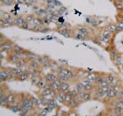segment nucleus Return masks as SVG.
<instances>
[{
  "instance_id": "obj_1",
  "label": "nucleus",
  "mask_w": 123,
  "mask_h": 116,
  "mask_svg": "<svg viewBox=\"0 0 123 116\" xmlns=\"http://www.w3.org/2000/svg\"><path fill=\"white\" fill-rule=\"evenodd\" d=\"M62 72L68 77L69 82H76L77 77H78V76H77L78 71H76L75 70L70 69V68L66 67L65 69H64V70H62Z\"/></svg>"
},
{
  "instance_id": "obj_2",
  "label": "nucleus",
  "mask_w": 123,
  "mask_h": 116,
  "mask_svg": "<svg viewBox=\"0 0 123 116\" xmlns=\"http://www.w3.org/2000/svg\"><path fill=\"white\" fill-rule=\"evenodd\" d=\"M75 29H76V31L79 32V33H81V34H85V36L88 38V40H89V39H92L91 38V36H92V31H91V29L89 28V27H87V26H82V25H78V26H77L75 27Z\"/></svg>"
},
{
  "instance_id": "obj_3",
  "label": "nucleus",
  "mask_w": 123,
  "mask_h": 116,
  "mask_svg": "<svg viewBox=\"0 0 123 116\" xmlns=\"http://www.w3.org/2000/svg\"><path fill=\"white\" fill-rule=\"evenodd\" d=\"M57 32L60 34H62V36L66 37V38H70L73 35V30L71 28H69V27H64V28L58 29Z\"/></svg>"
},
{
  "instance_id": "obj_4",
  "label": "nucleus",
  "mask_w": 123,
  "mask_h": 116,
  "mask_svg": "<svg viewBox=\"0 0 123 116\" xmlns=\"http://www.w3.org/2000/svg\"><path fill=\"white\" fill-rule=\"evenodd\" d=\"M97 37H98V41H99L100 44H101V46L105 47V49L107 46H110L111 45V39L106 38V37H105V36H102V35H100V34H98Z\"/></svg>"
},
{
  "instance_id": "obj_5",
  "label": "nucleus",
  "mask_w": 123,
  "mask_h": 116,
  "mask_svg": "<svg viewBox=\"0 0 123 116\" xmlns=\"http://www.w3.org/2000/svg\"><path fill=\"white\" fill-rule=\"evenodd\" d=\"M13 43L12 41H10V42H7V43H5L1 45V51H5L7 52V53H12L13 50Z\"/></svg>"
},
{
  "instance_id": "obj_6",
  "label": "nucleus",
  "mask_w": 123,
  "mask_h": 116,
  "mask_svg": "<svg viewBox=\"0 0 123 116\" xmlns=\"http://www.w3.org/2000/svg\"><path fill=\"white\" fill-rule=\"evenodd\" d=\"M44 78L46 79V81L48 83H51V82H55L56 79H58L57 77V74L55 72H49L45 74L44 76Z\"/></svg>"
},
{
  "instance_id": "obj_7",
  "label": "nucleus",
  "mask_w": 123,
  "mask_h": 116,
  "mask_svg": "<svg viewBox=\"0 0 123 116\" xmlns=\"http://www.w3.org/2000/svg\"><path fill=\"white\" fill-rule=\"evenodd\" d=\"M9 71L7 70V67H1V71H0V80L1 82L7 81L8 76H9Z\"/></svg>"
},
{
  "instance_id": "obj_8",
  "label": "nucleus",
  "mask_w": 123,
  "mask_h": 116,
  "mask_svg": "<svg viewBox=\"0 0 123 116\" xmlns=\"http://www.w3.org/2000/svg\"><path fill=\"white\" fill-rule=\"evenodd\" d=\"M48 14H49V10L46 9L45 7H41L40 10L34 12V15H35L37 18H43L44 17H46Z\"/></svg>"
},
{
  "instance_id": "obj_9",
  "label": "nucleus",
  "mask_w": 123,
  "mask_h": 116,
  "mask_svg": "<svg viewBox=\"0 0 123 116\" xmlns=\"http://www.w3.org/2000/svg\"><path fill=\"white\" fill-rule=\"evenodd\" d=\"M19 59H20V56H19V55H16L15 53H13V52H12V53L9 54V56H8L7 61L10 62V63H13V64H15L16 62H18Z\"/></svg>"
},
{
  "instance_id": "obj_10",
  "label": "nucleus",
  "mask_w": 123,
  "mask_h": 116,
  "mask_svg": "<svg viewBox=\"0 0 123 116\" xmlns=\"http://www.w3.org/2000/svg\"><path fill=\"white\" fill-rule=\"evenodd\" d=\"M24 21H25V18H24L22 16H17V17H15V18H13L12 24H13V26L20 27L21 25L23 24Z\"/></svg>"
},
{
  "instance_id": "obj_11",
  "label": "nucleus",
  "mask_w": 123,
  "mask_h": 116,
  "mask_svg": "<svg viewBox=\"0 0 123 116\" xmlns=\"http://www.w3.org/2000/svg\"><path fill=\"white\" fill-rule=\"evenodd\" d=\"M6 108H8L10 111L13 112V113H18L19 110H20V106L19 104H8L6 106Z\"/></svg>"
},
{
  "instance_id": "obj_12",
  "label": "nucleus",
  "mask_w": 123,
  "mask_h": 116,
  "mask_svg": "<svg viewBox=\"0 0 123 116\" xmlns=\"http://www.w3.org/2000/svg\"><path fill=\"white\" fill-rule=\"evenodd\" d=\"M66 93L67 92H59L57 93L56 97H55V99L57 100V102L60 104H62L64 105V98H65V96H66Z\"/></svg>"
},
{
  "instance_id": "obj_13",
  "label": "nucleus",
  "mask_w": 123,
  "mask_h": 116,
  "mask_svg": "<svg viewBox=\"0 0 123 116\" xmlns=\"http://www.w3.org/2000/svg\"><path fill=\"white\" fill-rule=\"evenodd\" d=\"M72 36L77 41H85V40H88V38L85 36V34H81V33L77 31H76V33H74V31H73V35Z\"/></svg>"
},
{
  "instance_id": "obj_14",
  "label": "nucleus",
  "mask_w": 123,
  "mask_h": 116,
  "mask_svg": "<svg viewBox=\"0 0 123 116\" xmlns=\"http://www.w3.org/2000/svg\"><path fill=\"white\" fill-rule=\"evenodd\" d=\"M0 14H1V18H4V19H5V20H9V21H12V22L13 18H14L11 13L7 12H4L3 10H1Z\"/></svg>"
},
{
  "instance_id": "obj_15",
  "label": "nucleus",
  "mask_w": 123,
  "mask_h": 116,
  "mask_svg": "<svg viewBox=\"0 0 123 116\" xmlns=\"http://www.w3.org/2000/svg\"><path fill=\"white\" fill-rule=\"evenodd\" d=\"M13 24L12 21H9V20H5L4 18H1L0 19V27L1 28H8V27H11V26H12Z\"/></svg>"
},
{
  "instance_id": "obj_16",
  "label": "nucleus",
  "mask_w": 123,
  "mask_h": 116,
  "mask_svg": "<svg viewBox=\"0 0 123 116\" xmlns=\"http://www.w3.org/2000/svg\"><path fill=\"white\" fill-rule=\"evenodd\" d=\"M61 91L62 92H68L70 89H71V85L69 82H62L61 85Z\"/></svg>"
},
{
  "instance_id": "obj_17",
  "label": "nucleus",
  "mask_w": 123,
  "mask_h": 116,
  "mask_svg": "<svg viewBox=\"0 0 123 116\" xmlns=\"http://www.w3.org/2000/svg\"><path fill=\"white\" fill-rule=\"evenodd\" d=\"M100 35H102V36H105L106 37V38H109L112 40V38L113 37V33H112V32L108 31V30H106L105 28H103L100 30V33H99Z\"/></svg>"
},
{
  "instance_id": "obj_18",
  "label": "nucleus",
  "mask_w": 123,
  "mask_h": 116,
  "mask_svg": "<svg viewBox=\"0 0 123 116\" xmlns=\"http://www.w3.org/2000/svg\"><path fill=\"white\" fill-rule=\"evenodd\" d=\"M28 62V61L26 59V58H23V57H20V59L18 60V62L15 63V67L18 68V69H22V68L25 66V64H26Z\"/></svg>"
},
{
  "instance_id": "obj_19",
  "label": "nucleus",
  "mask_w": 123,
  "mask_h": 116,
  "mask_svg": "<svg viewBox=\"0 0 123 116\" xmlns=\"http://www.w3.org/2000/svg\"><path fill=\"white\" fill-rule=\"evenodd\" d=\"M16 94L14 92H9L8 93H6V98H7V103L8 104H13L14 100H15Z\"/></svg>"
},
{
  "instance_id": "obj_20",
  "label": "nucleus",
  "mask_w": 123,
  "mask_h": 116,
  "mask_svg": "<svg viewBox=\"0 0 123 116\" xmlns=\"http://www.w3.org/2000/svg\"><path fill=\"white\" fill-rule=\"evenodd\" d=\"M113 5L118 10V12H123V0H113Z\"/></svg>"
},
{
  "instance_id": "obj_21",
  "label": "nucleus",
  "mask_w": 123,
  "mask_h": 116,
  "mask_svg": "<svg viewBox=\"0 0 123 116\" xmlns=\"http://www.w3.org/2000/svg\"><path fill=\"white\" fill-rule=\"evenodd\" d=\"M113 64L115 65L116 67L121 68V65L123 64V58H122V54L120 53V55H118V57L113 61Z\"/></svg>"
},
{
  "instance_id": "obj_22",
  "label": "nucleus",
  "mask_w": 123,
  "mask_h": 116,
  "mask_svg": "<svg viewBox=\"0 0 123 116\" xmlns=\"http://www.w3.org/2000/svg\"><path fill=\"white\" fill-rule=\"evenodd\" d=\"M28 63H29V65H30V67L32 68L33 70H39L41 67H42L41 64L38 62V61H37V60L30 61V62H28Z\"/></svg>"
},
{
  "instance_id": "obj_23",
  "label": "nucleus",
  "mask_w": 123,
  "mask_h": 116,
  "mask_svg": "<svg viewBox=\"0 0 123 116\" xmlns=\"http://www.w3.org/2000/svg\"><path fill=\"white\" fill-rule=\"evenodd\" d=\"M97 76H98V73H96V72H88L87 76H86V77H85V78L89 80L90 82L94 83V84H95V81H96Z\"/></svg>"
},
{
  "instance_id": "obj_24",
  "label": "nucleus",
  "mask_w": 123,
  "mask_h": 116,
  "mask_svg": "<svg viewBox=\"0 0 123 116\" xmlns=\"http://www.w3.org/2000/svg\"><path fill=\"white\" fill-rule=\"evenodd\" d=\"M58 65H59V63H58L56 61L51 60V61H50V64H49V70H51L52 72L56 73V70H57Z\"/></svg>"
},
{
  "instance_id": "obj_25",
  "label": "nucleus",
  "mask_w": 123,
  "mask_h": 116,
  "mask_svg": "<svg viewBox=\"0 0 123 116\" xmlns=\"http://www.w3.org/2000/svg\"><path fill=\"white\" fill-rule=\"evenodd\" d=\"M111 113H112V114L113 116H121L123 114V110L116 107V106H113V108L111 109Z\"/></svg>"
},
{
  "instance_id": "obj_26",
  "label": "nucleus",
  "mask_w": 123,
  "mask_h": 116,
  "mask_svg": "<svg viewBox=\"0 0 123 116\" xmlns=\"http://www.w3.org/2000/svg\"><path fill=\"white\" fill-rule=\"evenodd\" d=\"M23 50H24V49H22L20 46H18V45H17V44H14V45H13L12 52H13V53H15L16 55H19L20 57H21V55H22V52H23Z\"/></svg>"
},
{
  "instance_id": "obj_27",
  "label": "nucleus",
  "mask_w": 123,
  "mask_h": 116,
  "mask_svg": "<svg viewBox=\"0 0 123 116\" xmlns=\"http://www.w3.org/2000/svg\"><path fill=\"white\" fill-rule=\"evenodd\" d=\"M120 55V53L118 52V50L116 49H113L112 50H110V59L112 62H113L114 60L118 57V55Z\"/></svg>"
},
{
  "instance_id": "obj_28",
  "label": "nucleus",
  "mask_w": 123,
  "mask_h": 116,
  "mask_svg": "<svg viewBox=\"0 0 123 116\" xmlns=\"http://www.w3.org/2000/svg\"><path fill=\"white\" fill-rule=\"evenodd\" d=\"M56 74H57V77H58V79L61 80L62 82H69L68 77H67V76L65 75L62 71H61V72H57Z\"/></svg>"
},
{
  "instance_id": "obj_29",
  "label": "nucleus",
  "mask_w": 123,
  "mask_h": 116,
  "mask_svg": "<svg viewBox=\"0 0 123 116\" xmlns=\"http://www.w3.org/2000/svg\"><path fill=\"white\" fill-rule=\"evenodd\" d=\"M105 28L106 29V30H108V31H110V32H112V33H113V34H115V33H116V25L114 23L107 24V25L105 26Z\"/></svg>"
},
{
  "instance_id": "obj_30",
  "label": "nucleus",
  "mask_w": 123,
  "mask_h": 116,
  "mask_svg": "<svg viewBox=\"0 0 123 116\" xmlns=\"http://www.w3.org/2000/svg\"><path fill=\"white\" fill-rule=\"evenodd\" d=\"M74 88L77 91V92H82V91H85L84 90V85H83V84L81 83V81H76L74 85Z\"/></svg>"
},
{
  "instance_id": "obj_31",
  "label": "nucleus",
  "mask_w": 123,
  "mask_h": 116,
  "mask_svg": "<svg viewBox=\"0 0 123 116\" xmlns=\"http://www.w3.org/2000/svg\"><path fill=\"white\" fill-rule=\"evenodd\" d=\"M1 6H12L15 4V0H1Z\"/></svg>"
},
{
  "instance_id": "obj_32",
  "label": "nucleus",
  "mask_w": 123,
  "mask_h": 116,
  "mask_svg": "<svg viewBox=\"0 0 123 116\" xmlns=\"http://www.w3.org/2000/svg\"><path fill=\"white\" fill-rule=\"evenodd\" d=\"M92 99H93V94H92V92H85V95L83 97V101L86 102V101L92 100Z\"/></svg>"
},
{
  "instance_id": "obj_33",
  "label": "nucleus",
  "mask_w": 123,
  "mask_h": 116,
  "mask_svg": "<svg viewBox=\"0 0 123 116\" xmlns=\"http://www.w3.org/2000/svg\"><path fill=\"white\" fill-rule=\"evenodd\" d=\"M47 81L46 79L44 78V77H40V79H39L38 83H37V85H36V86L38 88H40V89H42V88L44 87V85L47 84Z\"/></svg>"
},
{
  "instance_id": "obj_34",
  "label": "nucleus",
  "mask_w": 123,
  "mask_h": 116,
  "mask_svg": "<svg viewBox=\"0 0 123 116\" xmlns=\"http://www.w3.org/2000/svg\"><path fill=\"white\" fill-rule=\"evenodd\" d=\"M35 18H36V16L34 15V14H28V15H26L25 19H26L27 22H29L31 25H33V22L35 20Z\"/></svg>"
},
{
  "instance_id": "obj_35",
  "label": "nucleus",
  "mask_w": 123,
  "mask_h": 116,
  "mask_svg": "<svg viewBox=\"0 0 123 116\" xmlns=\"http://www.w3.org/2000/svg\"><path fill=\"white\" fill-rule=\"evenodd\" d=\"M37 57H38V55L34 54L33 52H28V55H27V56H26V60L30 62V61H33V60H36L37 59Z\"/></svg>"
},
{
  "instance_id": "obj_36",
  "label": "nucleus",
  "mask_w": 123,
  "mask_h": 116,
  "mask_svg": "<svg viewBox=\"0 0 123 116\" xmlns=\"http://www.w3.org/2000/svg\"><path fill=\"white\" fill-rule=\"evenodd\" d=\"M49 85H50V88H51V90L56 92L57 93L59 92H61V87H60L59 85H57L55 82L49 83Z\"/></svg>"
},
{
  "instance_id": "obj_37",
  "label": "nucleus",
  "mask_w": 123,
  "mask_h": 116,
  "mask_svg": "<svg viewBox=\"0 0 123 116\" xmlns=\"http://www.w3.org/2000/svg\"><path fill=\"white\" fill-rule=\"evenodd\" d=\"M57 103H58V102H57V100L55 98H51V99L49 101V103H48L47 106H50V107H52L53 109H55L57 107Z\"/></svg>"
},
{
  "instance_id": "obj_38",
  "label": "nucleus",
  "mask_w": 123,
  "mask_h": 116,
  "mask_svg": "<svg viewBox=\"0 0 123 116\" xmlns=\"http://www.w3.org/2000/svg\"><path fill=\"white\" fill-rule=\"evenodd\" d=\"M105 77V76L102 75V74H98V73L97 78H96V81H95V85H97V86H98V85H100V83L104 80Z\"/></svg>"
},
{
  "instance_id": "obj_39",
  "label": "nucleus",
  "mask_w": 123,
  "mask_h": 116,
  "mask_svg": "<svg viewBox=\"0 0 123 116\" xmlns=\"http://www.w3.org/2000/svg\"><path fill=\"white\" fill-rule=\"evenodd\" d=\"M79 106H80V104L78 103V102H77L76 100H74L73 98H72V100L70 101L69 104V108H71V109H76V108H77Z\"/></svg>"
},
{
  "instance_id": "obj_40",
  "label": "nucleus",
  "mask_w": 123,
  "mask_h": 116,
  "mask_svg": "<svg viewBox=\"0 0 123 116\" xmlns=\"http://www.w3.org/2000/svg\"><path fill=\"white\" fill-rule=\"evenodd\" d=\"M30 113H31V111H29V110H27V109L20 108V110H19V112H18V114L19 116H29Z\"/></svg>"
},
{
  "instance_id": "obj_41",
  "label": "nucleus",
  "mask_w": 123,
  "mask_h": 116,
  "mask_svg": "<svg viewBox=\"0 0 123 116\" xmlns=\"http://www.w3.org/2000/svg\"><path fill=\"white\" fill-rule=\"evenodd\" d=\"M33 25H36V26H45V24H44L43 18H37V17H36L35 20H34V22H33Z\"/></svg>"
},
{
  "instance_id": "obj_42",
  "label": "nucleus",
  "mask_w": 123,
  "mask_h": 116,
  "mask_svg": "<svg viewBox=\"0 0 123 116\" xmlns=\"http://www.w3.org/2000/svg\"><path fill=\"white\" fill-rule=\"evenodd\" d=\"M43 26H36V25H32V26H31L30 30H31V31H33V32H41V33L42 29H43Z\"/></svg>"
},
{
  "instance_id": "obj_43",
  "label": "nucleus",
  "mask_w": 123,
  "mask_h": 116,
  "mask_svg": "<svg viewBox=\"0 0 123 116\" xmlns=\"http://www.w3.org/2000/svg\"><path fill=\"white\" fill-rule=\"evenodd\" d=\"M113 106H116V107L121 108V110H123V101L119 100V99H115L114 102H113Z\"/></svg>"
},
{
  "instance_id": "obj_44",
  "label": "nucleus",
  "mask_w": 123,
  "mask_h": 116,
  "mask_svg": "<svg viewBox=\"0 0 123 116\" xmlns=\"http://www.w3.org/2000/svg\"><path fill=\"white\" fill-rule=\"evenodd\" d=\"M72 98H73V97H72L69 93L67 92L66 93V96H65V98H64V105H66V106H69V102L72 100Z\"/></svg>"
},
{
  "instance_id": "obj_45",
  "label": "nucleus",
  "mask_w": 123,
  "mask_h": 116,
  "mask_svg": "<svg viewBox=\"0 0 123 116\" xmlns=\"http://www.w3.org/2000/svg\"><path fill=\"white\" fill-rule=\"evenodd\" d=\"M31 25L29 22H27V21L25 19V21L23 22V24L21 25V26H20V28H22V29H24V30H30V28H31Z\"/></svg>"
},
{
  "instance_id": "obj_46",
  "label": "nucleus",
  "mask_w": 123,
  "mask_h": 116,
  "mask_svg": "<svg viewBox=\"0 0 123 116\" xmlns=\"http://www.w3.org/2000/svg\"><path fill=\"white\" fill-rule=\"evenodd\" d=\"M28 78H30V77H29V74L27 72H25L23 75H21L20 77H18L17 79H18V81H26V80H27Z\"/></svg>"
},
{
  "instance_id": "obj_47",
  "label": "nucleus",
  "mask_w": 123,
  "mask_h": 116,
  "mask_svg": "<svg viewBox=\"0 0 123 116\" xmlns=\"http://www.w3.org/2000/svg\"><path fill=\"white\" fill-rule=\"evenodd\" d=\"M7 70L10 74L13 75L14 77H17V71H18V68H12V67H7Z\"/></svg>"
},
{
  "instance_id": "obj_48",
  "label": "nucleus",
  "mask_w": 123,
  "mask_h": 116,
  "mask_svg": "<svg viewBox=\"0 0 123 116\" xmlns=\"http://www.w3.org/2000/svg\"><path fill=\"white\" fill-rule=\"evenodd\" d=\"M66 12H67V8L64 7L63 5H62V7H60V8H58V9H57V13H58V15H59L60 17H61L62 15H63Z\"/></svg>"
},
{
  "instance_id": "obj_49",
  "label": "nucleus",
  "mask_w": 123,
  "mask_h": 116,
  "mask_svg": "<svg viewBox=\"0 0 123 116\" xmlns=\"http://www.w3.org/2000/svg\"><path fill=\"white\" fill-rule=\"evenodd\" d=\"M105 78L107 79V81L109 83L113 82V81H114V80L116 79V77H114L113 74H111V73H109V74H106V75H105Z\"/></svg>"
},
{
  "instance_id": "obj_50",
  "label": "nucleus",
  "mask_w": 123,
  "mask_h": 116,
  "mask_svg": "<svg viewBox=\"0 0 123 116\" xmlns=\"http://www.w3.org/2000/svg\"><path fill=\"white\" fill-rule=\"evenodd\" d=\"M68 93H69V94H70V95H71L72 97H73V98H74V97H76V96L78 95V92H77V91L76 90V89H75L74 87L71 88V89H70V90H69V92H68Z\"/></svg>"
},
{
  "instance_id": "obj_51",
  "label": "nucleus",
  "mask_w": 123,
  "mask_h": 116,
  "mask_svg": "<svg viewBox=\"0 0 123 116\" xmlns=\"http://www.w3.org/2000/svg\"><path fill=\"white\" fill-rule=\"evenodd\" d=\"M45 8H46V9H48L49 11L56 10V7H55V6L52 3H50V4H46V6H45Z\"/></svg>"
},
{
  "instance_id": "obj_52",
  "label": "nucleus",
  "mask_w": 123,
  "mask_h": 116,
  "mask_svg": "<svg viewBox=\"0 0 123 116\" xmlns=\"http://www.w3.org/2000/svg\"><path fill=\"white\" fill-rule=\"evenodd\" d=\"M52 4H53L55 7H56V9H58V8H60V7H62V4L60 2L59 0H53Z\"/></svg>"
},
{
  "instance_id": "obj_53",
  "label": "nucleus",
  "mask_w": 123,
  "mask_h": 116,
  "mask_svg": "<svg viewBox=\"0 0 123 116\" xmlns=\"http://www.w3.org/2000/svg\"><path fill=\"white\" fill-rule=\"evenodd\" d=\"M108 84H109V82H108L107 79L105 77V78H104V80L100 83V85H98V86H100V87H105V86H108Z\"/></svg>"
},
{
  "instance_id": "obj_54",
  "label": "nucleus",
  "mask_w": 123,
  "mask_h": 116,
  "mask_svg": "<svg viewBox=\"0 0 123 116\" xmlns=\"http://www.w3.org/2000/svg\"><path fill=\"white\" fill-rule=\"evenodd\" d=\"M41 6H40V5L39 4H34V5H32V10L35 12H37V11H39L40 9H41Z\"/></svg>"
},
{
  "instance_id": "obj_55",
  "label": "nucleus",
  "mask_w": 123,
  "mask_h": 116,
  "mask_svg": "<svg viewBox=\"0 0 123 116\" xmlns=\"http://www.w3.org/2000/svg\"><path fill=\"white\" fill-rule=\"evenodd\" d=\"M29 116H41V112L37 111V110H34V111L31 112Z\"/></svg>"
},
{
  "instance_id": "obj_56",
  "label": "nucleus",
  "mask_w": 123,
  "mask_h": 116,
  "mask_svg": "<svg viewBox=\"0 0 123 116\" xmlns=\"http://www.w3.org/2000/svg\"><path fill=\"white\" fill-rule=\"evenodd\" d=\"M66 68V66L63 64H59L58 65V67H57V70H56V73L57 72H61L62 70H64V69Z\"/></svg>"
},
{
  "instance_id": "obj_57",
  "label": "nucleus",
  "mask_w": 123,
  "mask_h": 116,
  "mask_svg": "<svg viewBox=\"0 0 123 116\" xmlns=\"http://www.w3.org/2000/svg\"><path fill=\"white\" fill-rule=\"evenodd\" d=\"M25 72H26V71H25L23 69H18V71H17V77H16V78H18V77H20L21 75H23Z\"/></svg>"
},
{
  "instance_id": "obj_58",
  "label": "nucleus",
  "mask_w": 123,
  "mask_h": 116,
  "mask_svg": "<svg viewBox=\"0 0 123 116\" xmlns=\"http://www.w3.org/2000/svg\"><path fill=\"white\" fill-rule=\"evenodd\" d=\"M85 91H82V92H78V97H79L82 100H83V97H84V95H85Z\"/></svg>"
},
{
  "instance_id": "obj_59",
  "label": "nucleus",
  "mask_w": 123,
  "mask_h": 116,
  "mask_svg": "<svg viewBox=\"0 0 123 116\" xmlns=\"http://www.w3.org/2000/svg\"><path fill=\"white\" fill-rule=\"evenodd\" d=\"M49 31V28L47 26H43V29H42V31H41V33H47V32Z\"/></svg>"
},
{
  "instance_id": "obj_60",
  "label": "nucleus",
  "mask_w": 123,
  "mask_h": 116,
  "mask_svg": "<svg viewBox=\"0 0 123 116\" xmlns=\"http://www.w3.org/2000/svg\"><path fill=\"white\" fill-rule=\"evenodd\" d=\"M101 89H102L103 92L106 93L107 92V91L109 90V87H108V86H105V87H101Z\"/></svg>"
},
{
  "instance_id": "obj_61",
  "label": "nucleus",
  "mask_w": 123,
  "mask_h": 116,
  "mask_svg": "<svg viewBox=\"0 0 123 116\" xmlns=\"http://www.w3.org/2000/svg\"><path fill=\"white\" fill-rule=\"evenodd\" d=\"M118 98H123V89L120 90V92H119Z\"/></svg>"
},
{
  "instance_id": "obj_62",
  "label": "nucleus",
  "mask_w": 123,
  "mask_h": 116,
  "mask_svg": "<svg viewBox=\"0 0 123 116\" xmlns=\"http://www.w3.org/2000/svg\"><path fill=\"white\" fill-rule=\"evenodd\" d=\"M121 70H122V71H123V64L121 65Z\"/></svg>"
},
{
  "instance_id": "obj_63",
  "label": "nucleus",
  "mask_w": 123,
  "mask_h": 116,
  "mask_svg": "<svg viewBox=\"0 0 123 116\" xmlns=\"http://www.w3.org/2000/svg\"><path fill=\"white\" fill-rule=\"evenodd\" d=\"M121 116H123V114H122V115H121Z\"/></svg>"
}]
</instances>
